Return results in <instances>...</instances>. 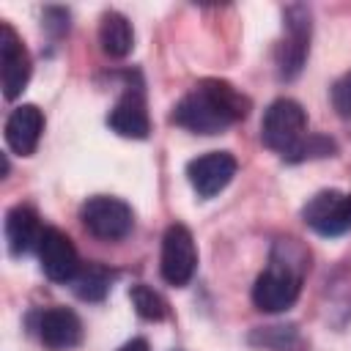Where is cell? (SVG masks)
<instances>
[{
	"label": "cell",
	"instance_id": "cell-1",
	"mask_svg": "<svg viewBox=\"0 0 351 351\" xmlns=\"http://www.w3.org/2000/svg\"><path fill=\"white\" fill-rule=\"evenodd\" d=\"M250 115V99L225 80H200L173 107V123L192 134H219Z\"/></svg>",
	"mask_w": 351,
	"mask_h": 351
},
{
	"label": "cell",
	"instance_id": "cell-2",
	"mask_svg": "<svg viewBox=\"0 0 351 351\" xmlns=\"http://www.w3.org/2000/svg\"><path fill=\"white\" fill-rule=\"evenodd\" d=\"M307 269H310L307 252L296 241H291V239L277 241L271 250L269 266L258 274V280L252 285V304L261 313H282V310L293 307Z\"/></svg>",
	"mask_w": 351,
	"mask_h": 351
},
{
	"label": "cell",
	"instance_id": "cell-3",
	"mask_svg": "<svg viewBox=\"0 0 351 351\" xmlns=\"http://www.w3.org/2000/svg\"><path fill=\"white\" fill-rule=\"evenodd\" d=\"M261 140L266 148L293 162L302 143L307 140V112L293 99H274L261 121Z\"/></svg>",
	"mask_w": 351,
	"mask_h": 351
},
{
	"label": "cell",
	"instance_id": "cell-4",
	"mask_svg": "<svg viewBox=\"0 0 351 351\" xmlns=\"http://www.w3.org/2000/svg\"><path fill=\"white\" fill-rule=\"evenodd\" d=\"M80 219L85 230L101 241H121L134 228V211L126 200L110 195H93L82 203Z\"/></svg>",
	"mask_w": 351,
	"mask_h": 351
},
{
	"label": "cell",
	"instance_id": "cell-5",
	"mask_svg": "<svg viewBox=\"0 0 351 351\" xmlns=\"http://www.w3.org/2000/svg\"><path fill=\"white\" fill-rule=\"evenodd\" d=\"M282 27L285 36L277 44L274 60L280 80H293L307 60L310 52V8L304 5H288L282 11Z\"/></svg>",
	"mask_w": 351,
	"mask_h": 351
},
{
	"label": "cell",
	"instance_id": "cell-6",
	"mask_svg": "<svg viewBox=\"0 0 351 351\" xmlns=\"http://www.w3.org/2000/svg\"><path fill=\"white\" fill-rule=\"evenodd\" d=\"M302 219L318 236H343L351 230V195L340 189H321L302 206Z\"/></svg>",
	"mask_w": 351,
	"mask_h": 351
},
{
	"label": "cell",
	"instance_id": "cell-7",
	"mask_svg": "<svg viewBox=\"0 0 351 351\" xmlns=\"http://www.w3.org/2000/svg\"><path fill=\"white\" fill-rule=\"evenodd\" d=\"M197 269V247L186 225H170L162 236V258H159V271L167 285L184 288Z\"/></svg>",
	"mask_w": 351,
	"mask_h": 351
},
{
	"label": "cell",
	"instance_id": "cell-8",
	"mask_svg": "<svg viewBox=\"0 0 351 351\" xmlns=\"http://www.w3.org/2000/svg\"><path fill=\"white\" fill-rule=\"evenodd\" d=\"M33 74V63H30V52L25 49L22 38L16 36V30L3 22L0 25V80H3V96L8 101H14L30 82Z\"/></svg>",
	"mask_w": 351,
	"mask_h": 351
},
{
	"label": "cell",
	"instance_id": "cell-9",
	"mask_svg": "<svg viewBox=\"0 0 351 351\" xmlns=\"http://www.w3.org/2000/svg\"><path fill=\"white\" fill-rule=\"evenodd\" d=\"M239 162L230 151H208L186 162V178L200 197L219 195L236 176Z\"/></svg>",
	"mask_w": 351,
	"mask_h": 351
},
{
	"label": "cell",
	"instance_id": "cell-10",
	"mask_svg": "<svg viewBox=\"0 0 351 351\" xmlns=\"http://www.w3.org/2000/svg\"><path fill=\"white\" fill-rule=\"evenodd\" d=\"M38 261L41 271L52 282H71L82 269L74 241L60 228H44V236L38 241Z\"/></svg>",
	"mask_w": 351,
	"mask_h": 351
},
{
	"label": "cell",
	"instance_id": "cell-11",
	"mask_svg": "<svg viewBox=\"0 0 351 351\" xmlns=\"http://www.w3.org/2000/svg\"><path fill=\"white\" fill-rule=\"evenodd\" d=\"M36 335L49 351H71L82 343V321L69 307H49L36 318Z\"/></svg>",
	"mask_w": 351,
	"mask_h": 351
},
{
	"label": "cell",
	"instance_id": "cell-12",
	"mask_svg": "<svg viewBox=\"0 0 351 351\" xmlns=\"http://www.w3.org/2000/svg\"><path fill=\"white\" fill-rule=\"evenodd\" d=\"M107 123L115 134L129 137V140H145L151 134V118H148V107H145V96L143 88H132L126 85L123 96L115 101V107L107 115Z\"/></svg>",
	"mask_w": 351,
	"mask_h": 351
},
{
	"label": "cell",
	"instance_id": "cell-13",
	"mask_svg": "<svg viewBox=\"0 0 351 351\" xmlns=\"http://www.w3.org/2000/svg\"><path fill=\"white\" fill-rule=\"evenodd\" d=\"M41 134H44V112L36 104H19L5 118V145L19 156L36 154Z\"/></svg>",
	"mask_w": 351,
	"mask_h": 351
},
{
	"label": "cell",
	"instance_id": "cell-14",
	"mask_svg": "<svg viewBox=\"0 0 351 351\" xmlns=\"http://www.w3.org/2000/svg\"><path fill=\"white\" fill-rule=\"evenodd\" d=\"M41 236H44V228L38 222L36 208L22 206V203L8 208V214H5V241H8V252L14 258L27 255L33 247L38 250Z\"/></svg>",
	"mask_w": 351,
	"mask_h": 351
},
{
	"label": "cell",
	"instance_id": "cell-15",
	"mask_svg": "<svg viewBox=\"0 0 351 351\" xmlns=\"http://www.w3.org/2000/svg\"><path fill=\"white\" fill-rule=\"evenodd\" d=\"M99 44L101 52L110 58H126L134 47V30L132 22L118 11H104L99 22Z\"/></svg>",
	"mask_w": 351,
	"mask_h": 351
},
{
	"label": "cell",
	"instance_id": "cell-16",
	"mask_svg": "<svg viewBox=\"0 0 351 351\" xmlns=\"http://www.w3.org/2000/svg\"><path fill=\"white\" fill-rule=\"evenodd\" d=\"M112 277L115 274L101 263H82V269L71 280V288L82 302H101L112 285Z\"/></svg>",
	"mask_w": 351,
	"mask_h": 351
},
{
	"label": "cell",
	"instance_id": "cell-17",
	"mask_svg": "<svg viewBox=\"0 0 351 351\" xmlns=\"http://www.w3.org/2000/svg\"><path fill=\"white\" fill-rule=\"evenodd\" d=\"M129 299H132L134 313H137L140 318H145V321H162V318H167V313H170L167 299H165L159 291H154L151 285H143V282L132 285V288H129Z\"/></svg>",
	"mask_w": 351,
	"mask_h": 351
},
{
	"label": "cell",
	"instance_id": "cell-18",
	"mask_svg": "<svg viewBox=\"0 0 351 351\" xmlns=\"http://www.w3.org/2000/svg\"><path fill=\"white\" fill-rule=\"evenodd\" d=\"M252 343H261V346H269L274 351H285L293 346H299V335L293 326H266V329H258V335H252Z\"/></svg>",
	"mask_w": 351,
	"mask_h": 351
},
{
	"label": "cell",
	"instance_id": "cell-19",
	"mask_svg": "<svg viewBox=\"0 0 351 351\" xmlns=\"http://www.w3.org/2000/svg\"><path fill=\"white\" fill-rule=\"evenodd\" d=\"M332 107L340 118H351V71L332 85Z\"/></svg>",
	"mask_w": 351,
	"mask_h": 351
},
{
	"label": "cell",
	"instance_id": "cell-20",
	"mask_svg": "<svg viewBox=\"0 0 351 351\" xmlns=\"http://www.w3.org/2000/svg\"><path fill=\"white\" fill-rule=\"evenodd\" d=\"M118 351H151V348H148V340H145V337H132V340L123 343Z\"/></svg>",
	"mask_w": 351,
	"mask_h": 351
}]
</instances>
